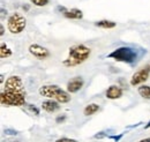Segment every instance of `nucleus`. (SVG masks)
<instances>
[{
  "label": "nucleus",
  "mask_w": 150,
  "mask_h": 142,
  "mask_svg": "<svg viewBox=\"0 0 150 142\" xmlns=\"http://www.w3.org/2000/svg\"><path fill=\"white\" fill-rule=\"evenodd\" d=\"M91 54L90 48L83 45V44H75L69 48L68 57L62 61V65L66 67H75L89 59Z\"/></svg>",
  "instance_id": "obj_1"
},
{
  "label": "nucleus",
  "mask_w": 150,
  "mask_h": 142,
  "mask_svg": "<svg viewBox=\"0 0 150 142\" xmlns=\"http://www.w3.org/2000/svg\"><path fill=\"white\" fill-rule=\"evenodd\" d=\"M0 102L4 107H22L25 104L24 92L2 91L0 94Z\"/></svg>",
  "instance_id": "obj_2"
},
{
  "label": "nucleus",
  "mask_w": 150,
  "mask_h": 142,
  "mask_svg": "<svg viewBox=\"0 0 150 142\" xmlns=\"http://www.w3.org/2000/svg\"><path fill=\"white\" fill-rule=\"evenodd\" d=\"M25 27H27V20L21 13L15 12L7 20V29L13 35L21 34L25 29Z\"/></svg>",
  "instance_id": "obj_3"
},
{
  "label": "nucleus",
  "mask_w": 150,
  "mask_h": 142,
  "mask_svg": "<svg viewBox=\"0 0 150 142\" xmlns=\"http://www.w3.org/2000/svg\"><path fill=\"white\" fill-rule=\"evenodd\" d=\"M109 58L114 59L115 61H121V62H127V64H131L133 61H135L136 59V53L135 51L131 49V48H127V46H121V48H118L115 49L113 52L108 55Z\"/></svg>",
  "instance_id": "obj_4"
},
{
  "label": "nucleus",
  "mask_w": 150,
  "mask_h": 142,
  "mask_svg": "<svg viewBox=\"0 0 150 142\" xmlns=\"http://www.w3.org/2000/svg\"><path fill=\"white\" fill-rule=\"evenodd\" d=\"M5 90L12 92H24L23 91V82L22 79L18 75L9 76L5 82Z\"/></svg>",
  "instance_id": "obj_5"
},
{
  "label": "nucleus",
  "mask_w": 150,
  "mask_h": 142,
  "mask_svg": "<svg viewBox=\"0 0 150 142\" xmlns=\"http://www.w3.org/2000/svg\"><path fill=\"white\" fill-rule=\"evenodd\" d=\"M149 74H150V70L147 67V65L144 67H142L141 70H139L137 72H135L133 74L131 79V86L133 87H136V86H140L142 83H144L148 77H149Z\"/></svg>",
  "instance_id": "obj_6"
},
{
  "label": "nucleus",
  "mask_w": 150,
  "mask_h": 142,
  "mask_svg": "<svg viewBox=\"0 0 150 142\" xmlns=\"http://www.w3.org/2000/svg\"><path fill=\"white\" fill-rule=\"evenodd\" d=\"M61 90L62 89L59 88L57 84H45V86H42L39 88L38 92L43 97H46L49 99H54L56 101V98L58 97V95L60 94Z\"/></svg>",
  "instance_id": "obj_7"
},
{
  "label": "nucleus",
  "mask_w": 150,
  "mask_h": 142,
  "mask_svg": "<svg viewBox=\"0 0 150 142\" xmlns=\"http://www.w3.org/2000/svg\"><path fill=\"white\" fill-rule=\"evenodd\" d=\"M28 51H29V53L31 54V55H34L38 60L47 59V58L50 57V54H51L50 51H49L46 48H44V46H42V45H38V44H31V45L29 46Z\"/></svg>",
  "instance_id": "obj_8"
},
{
  "label": "nucleus",
  "mask_w": 150,
  "mask_h": 142,
  "mask_svg": "<svg viewBox=\"0 0 150 142\" xmlns=\"http://www.w3.org/2000/svg\"><path fill=\"white\" fill-rule=\"evenodd\" d=\"M83 84H84V80L81 76H75L67 82V91L69 94H75L79 90H81Z\"/></svg>",
  "instance_id": "obj_9"
},
{
  "label": "nucleus",
  "mask_w": 150,
  "mask_h": 142,
  "mask_svg": "<svg viewBox=\"0 0 150 142\" xmlns=\"http://www.w3.org/2000/svg\"><path fill=\"white\" fill-rule=\"evenodd\" d=\"M122 92L124 91H122V89L120 88V87L113 84V86H110L108 88L106 92H105V96L109 99H118V98H120L122 96Z\"/></svg>",
  "instance_id": "obj_10"
},
{
  "label": "nucleus",
  "mask_w": 150,
  "mask_h": 142,
  "mask_svg": "<svg viewBox=\"0 0 150 142\" xmlns=\"http://www.w3.org/2000/svg\"><path fill=\"white\" fill-rule=\"evenodd\" d=\"M42 109L49 113H53L60 109V105L54 99H47V101H44L42 103Z\"/></svg>",
  "instance_id": "obj_11"
},
{
  "label": "nucleus",
  "mask_w": 150,
  "mask_h": 142,
  "mask_svg": "<svg viewBox=\"0 0 150 142\" xmlns=\"http://www.w3.org/2000/svg\"><path fill=\"white\" fill-rule=\"evenodd\" d=\"M64 16L66 18H71V20H81L83 18V13L81 9L77 8H72V9H66L64 13Z\"/></svg>",
  "instance_id": "obj_12"
},
{
  "label": "nucleus",
  "mask_w": 150,
  "mask_h": 142,
  "mask_svg": "<svg viewBox=\"0 0 150 142\" xmlns=\"http://www.w3.org/2000/svg\"><path fill=\"white\" fill-rule=\"evenodd\" d=\"M95 26L98 28H102V29H113L117 24H115V22L110 21V20H100V21L95 22Z\"/></svg>",
  "instance_id": "obj_13"
},
{
  "label": "nucleus",
  "mask_w": 150,
  "mask_h": 142,
  "mask_svg": "<svg viewBox=\"0 0 150 142\" xmlns=\"http://www.w3.org/2000/svg\"><path fill=\"white\" fill-rule=\"evenodd\" d=\"M98 111H99V105L96 104V103H91V104H88L87 107H84L83 114L84 116H93V114H95Z\"/></svg>",
  "instance_id": "obj_14"
},
{
  "label": "nucleus",
  "mask_w": 150,
  "mask_h": 142,
  "mask_svg": "<svg viewBox=\"0 0 150 142\" xmlns=\"http://www.w3.org/2000/svg\"><path fill=\"white\" fill-rule=\"evenodd\" d=\"M56 101L58 103H61V104H65V103H68L71 101V96H69V92L68 91H65V90H61L60 94L58 95V97L56 98Z\"/></svg>",
  "instance_id": "obj_15"
},
{
  "label": "nucleus",
  "mask_w": 150,
  "mask_h": 142,
  "mask_svg": "<svg viewBox=\"0 0 150 142\" xmlns=\"http://www.w3.org/2000/svg\"><path fill=\"white\" fill-rule=\"evenodd\" d=\"M137 91H139V95L144 99H150V86L142 84L141 87H139Z\"/></svg>",
  "instance_id": "obj_16"
},
{
  "label": "nucleus",
  "mask_w": 150,
  "mask_h": 142,
  "mask_svg": "<svg viewBox=\"0 0 150 142\" xmlns=\"http://www.w3.org/2000/svg\"><path fill=\"white\" fill-rule=\"evenodd\" d=\"M13 54L12 50L5 44V43H1V46H0V58L1 59H5V58H8Z\"/></svg>",
  "instance_id": "obj_17"
},
{
  "label": "nucleus",
  "mask_w": 150,
  "mask_h": 142,
  "mask_svg": "<svg viewBox=\"0 0 150 142\" xmlns=\"http://www.w3.org/2000/svg\"><path fill=\"white\" fill-rule=\"evenodd\" d=\"M29 1L31 4H34L35 6H37V7H44V6H46L49 4L50 0H29Z\"/></svg>",
  "instance_id": "obj_18"
},
{
  "label": "nucleus",
  "mask_w": 150,
  "mask_h": 142,
  "mask_svg": "<svg viewBox=\"0 0 150 142\" xmlns=\"http://www.w3.org/2000/svg\"><path fill=\"white\" fill-rule=\"evenodd\" d=\"M27 107H28V109H29L33 113H35V116H38V114H39V110H38L35 105H33V104H28Z\"/></svg>",
  "instance_id": "obj_19"
},
{
  "label": "nucleus",
  "mask_w": 150,
  "mask_h": 142,
  "mask_svg": "<svg viewBox=\"0 0 150 142\" xmlns=\"http://www.w3.org/2000/svg\"><path fill=\"white\" fill-rule=\"evenodd\" d=\"M56 142H77L74 139H69V138H61V139H58Z\"/></svg>",
  "instance_id": "obj_20"
},
{
  "label": "nucleus",
  "mask_w": 150,
  "mask_h": 142,
  "mask_svg": "<svg viewBox=\"0 0 150 142\" xmlns=\"http://www.w3.org/2000/svg\"><path fill=\"white\" fill-rule=\"evenodd\" d=\"M5 133H6V134H11V135H16V134H18L15 131H12V129H6Z\"/></svg>",
  "instance_id": "obj_21"
},
{
  "label": "nucleus",
  "mask_w": 150,
  "mask_h": 142,
  "mask_svg": "<svg viewBox=\"0 0 150 142\" xmlns=\"http://www.w3.org/2000/svg\"><path fill=\"white\" fill-rule=\"evenodd\" d=\"M66 119V116H62V117H58L57 118V123H60V121H64Z\"/></svg>",
  "instance_id": "obj_22"
},
{
  "label": "nucleus",
  "mask_w": 150,
  "mask_h": 142,
  "mask_svg": "<svg viewBox=\"0 0 150 142\" xmlns=\"http://www.w3.org/2000/svg\"><path fill=\"white\" fill-rule=\"evenodd\" d=\"M4 34H5V28H4V26L1 24V26H0V35L2 36Z\"/></svg>",
  "instance_id": "obj_23"
},
{
  "label": "nucleus",
  "mask_w": 150,
  "mask_h": 142,
  "mask_svg": "<svg viewBox=\"0 0 150 142\" xmlns=\"http://www.w3.org/2000/svg\"><path fill=\"white\" fill-rule=\"evenodd\" d=\"M139 142H150V138H147V139H142V140H140Z\"/></svg>",
  "instance_id": "obj_24"
},
{
  "label": "nucleus",
  "mask_w": 150,
  "mask_h": 142,
  "mask_svg": "<svg viewBox=\"0 0 150 142\" xmlns=\"http://www.w3.org/2000/svg\"><path fill=\"white\" fill-rule=\"evenodd\" d=\"M144 128H146V129H147V128H150V121L147 125H146V126H144Z\"/></svg>",
  "instance_id": "obj_25"
},
{
  "label": "nucleus",
  "mask_w": 150,
  "mask_h": 142,
  "mask_svg": "<svg viewBox=\"0 0 150 142\" xmlns=\"http://www.w3.org/2000/svg\"><path fill=\"white\" fill-rule=\"evenodd\" d=\"M147 67H148V68L150 70V62H149V64H147Z\"/></svg>",
  "instance_id": "obj_26"
},
{
  "label": "nucleus",
  "mask_w": 150,
  "mask_h": 142,
  "mask_svg": "<svg viewBox=\"0 0 150 142\" xmlns=\"http://www.w3.org/2000/svg\"><path fill=\"white\" fill-rule=\"evenodd\" d=\"M11 142H20V141H11Z\"/></svg>",
  "instance_id": "obj_27"
}]
</instances>
